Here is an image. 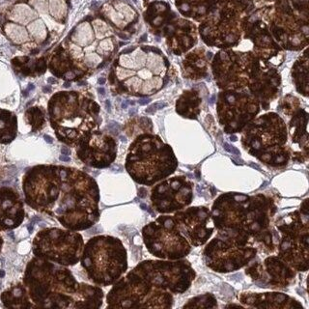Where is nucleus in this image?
I'll use <instances>...</instances> for the list:
<instances>
[{
	"mask_svg": "<svg viewBox=\"0 0 309 309\" xmlns=\"http://www.w3.org/2000/svg\"><path fill=\"white\" fill-rule=\"evenodd\" d=\"M98 91H99V93H100V94H102V95H104V94H105V90H104V87H100V88H99V89H98Z\"/></svg>",
	"mask_w": 309,
	"mask_h": 309,
	"instance_id": "nucleus-27",
	"label": "nucleus"
},
{
	"mask_svg": "<svg viewBox=\"0 0 309 309\" xmlns=\"http://www.w3.org/2000/svg\"><path fill=\"white\" fill-rule=\"evenodd\" d=\"M151 102V99H140L139 100H138V103H139V104L140 105H145V104H149Z\"/></svg>",
	"mask_w": 309,
	"mask_h": 309,
	"instance_id": "nucleus-22",
	"label": "nucleus"
},
{
	"mask_svg": "<svg viewBox=\"0 0 309 309\" xmlns=\"http://www.w3.org/2000/svg\"><path fill=\"white\" fill-rule=\"evenodd\" d=\"M98 82H99V84H100V85H102V84H104L105 79H104V78H100V79L98 80Z\"/></svg>",
	"mask_w": 309,
	"mask_h": 309,
	"instance_id": "nucleus-28",
	"label": "nucleus"
},
{
	"mask_svg": "<svg viewBox=\"0 0 309 309\" xmlns=\"http://www.w3.org/2000/svg\"><path fill=\"white\" fill-rule=\"evenodd\" d=\"M77 154L78 159L91 167L105 168L116 159L117 144L110 135L94 130L80 140Z\"/></svg>",
	"mask_w": 309,
	"mask_h": 309,
	"instance_id": "nucleus-13",
	"label": "nucleus"
},
{
	"mask_svg": "<svg viewBox=\"0 0 309 309\" xmlns=\"http://www.w3.org/2000/svg\"><path fill=\"white\" fill-rule=\"evenodd\" d=\"M223 147H224V149H225L227 152H229V153H232V154H234V155H237V156L241 155L240 151L238 150V149L236 148V147L232 146V145H230V144L224 143V144H223Z\"/></svg>",
	"mask_w": 309,
	"mask_h": 309,
	"instance_id": "nucleus-21",
	"label": "nucleus"
},
{
	"mask_svg": "<svg viewBox=\"0 0 309 309\" xmlns=\"http://www.w3.org/2000/svg\"><path fill=\"white\" fill-rule=\"evenodd\" d=\"M80 263L91 281L100 286H109L127 271V250L117 238L96 236L83 246Z\"/></svg>",
	"mask_w": 309,
	"mask_h": 309,
	"instance_id": "nucleus-6",
	"label": "nucleus"
},
{
	"mask_svg": "<svg viewBox=\"0 0 309 309\" xmlns=\"http://www.w3.org/2000/svg\"><path fill=\"white\" fill-rule=\"evenodd\" d=\"M148 251L160 259L179 260L190 252V245L179 230L173 216L161 215L142 229Z\"/></svg>",
	"mask_w": 309,
	"mask_h": 309,
	"instance_id": "nucleus-8",
	"label": "nucleus"
},
{
	"mask_svg": "<svg viewBox=\"0 0 309 309\" xmlns=\"http://www.w3.org/2000/svg\"><path fill=\"white\" fill-rule=\"evenodd\" d=\"M22 283L36 308H100L104 300L102 289L79 283L66 266L35 256Z\"/></svg>",
	"mask_w": 309,
	"mask_h": 309,
	"instance_id": "nucleus-3",
	"label": "nucleus"
},
{
	"mask_svg": "<svg viewBox=\"0 0 309 309\" xmlns=\"http://www.w3.org/2000/svg\"><path fill=\"white\" fill-rule=\"evenodd\" d=\"M178 160L172 148L158 135L140 134L130 144L126 169L139 185L153 186L174 173Z\"/></svg>",
	"mask_w": 309,
	"mask_h": 309,
	"instance_id": "nucleus-5",
	"label": "nucleus"
},
{
	"mask_svg": "<svg viewBox=\"0 0 309 309\" xmlns=\"http://www.w3.org/2000/svg\"><path fill=\"white\" fill-rule=\"evenodd\" d=\"M217 110L227 133L241 130L259 111L256 100L245 93L226 91L220 94Z\"/></svg>",
	"mask_w": 309,
	"mask_h": 309,
	"instance_id": "nucleus-11",
	"label": "nucleus"
},
{
	"mask_svg": "<svg viewBox=\"0 0 309 309\" xmlns=\"http://www.w3.org/2000/svg\"><path fill=\"white\" fill-rule=\"evenodd\" d=\"M242 302L253 307H301V305L297 303L295 300L283 294L277 293H266L258 295H242Z\"/></svg>",
	"mask_w": 309,
	"mask_h": 309,
	"instance_id": "nucleus-17",
	"label": "nucleus"
},
{
	"mask_svg": "<svg viewBox=\"0 0 309 309\" xmlns=\"http://www.w3.org/2000/svg\"><path fill=\"white\" fill-rule=\"evenodd\" d=\"M287 139V130L282 119L270 113L257 119L244 135V140L252 154L263 155L261 159L271 164H281L287 161L286 154L275 153V148L283 145Z\"/></svg>",
	"mask_w": 309,
	"mask_h": 309,
	"instance_id": "nucleus-9",
	"label": "nucleus"
},
{
	"mask_svg": "<svg viewBox=\"0 0 309 309\" xmlns=\"http://www.w3.org/2000/svg\"><path fill=\"white\" fill-rule=\"evenodd\" d=\"M25 119H26L27 123L32 127L33 131L41 130L45 122L44 110L42 107H38V106L28 108L25 112Z\"/></svg>",
	"mask_w": 309,
	"mask_h": 309,
	"instance_id": "nucleus-20",
	"label": "nucleus"
},
{
	"mask_svg": "<svg viewBox=\"0 0 309 309\" xmlns=\"http://www.w3.org/2000/svg\"><path fill=\"white\" fill-rule=\"evenodd\" d=\"M48 110L57 138L72 147L100 126L99 104L77 91L55 93L48 100Z\"/></svg>",
	"mask_w": 309,
	"mask_h": 309,
	"instance_id": "nucleus-4",
	"label": "nucleus"
},
{
	"mask_svg": "<svg viewBox=\"0 0 309 309\" xmlns=\"http://www.w3.org/2000/svg\"><path fill=\"white\" fill-rule=\"evenodd\" d=\"M44 138L45 139V141H47L48 143H52V142H53L52 138L50 137V136H48V135H44Z\"/></svg>",
	"mask_w": 309,
	"mask_h": 309,
	"instance_id": "nucleus-25",
	"label": "nucleus"
},
{
	"mask_svg": "<svg viewBox=\"0 0 309 309\" xmlns=\"http://www.w3.org/2000/svg\"><path fill=\"white\" fill-rule=\"evenodd\" d=\"M195 272L186 261L141 262L114 283L106 297L111 308H169L172 294L189 288Z\"/></svg>",
	"mask_w": 309,
	"mask_h": 309,
	"instance_id": "nucleus-2",
	"label": "nucleus"
},
{
	"mask_svg": "<svg viewBox=\"0 0 309 309\" xmlns=\"http://www.w3.org/2000/svg\"><path fill=\"white\" fill-rule=\"evenodd\" d=\"M230 138H231V140H233V141H236V140H237V137H236L235 135H232Z\"/></svg>",
	"mask_w": 309,
	"mask_h": 309,
	"instance_id": "nucleus-31",
	"label": "nucleus"
},
{
	"mask_svg": "<svg viewBox=\"0 0 309 309\" xmlns=\"http://www.w3.org/2000/svg\"><path fill=\"white\" fill-rule=\"evenodd\" d=\"M83 246V238L79 233L52 227L37 233L32 242V252L35 257L67 267L79 262Z\"/></svg>",
	"mask_w": 309,
	"mask_h": 309,
	"instance_id": "nucleus-7",
	"label": "nucleus"
},
{
	"mask_svg": "<svg viewBox=\"0 0 309 309\" xmlns=\"http://www.w3.org/2000/svg\"><path fill=\"white\" fill-rule=\"evenodd\" d=\"M105 104H106V108H107L108 110L110 109V102L109 100H106L105 102Z\"/></svg>",
	"mask_w": 309,
	"mask_h": 309,
	"instance_id": "nucleus-29",
	"label": "nucleus"
},
{
	"mask_svg": "<svg viewBox=\"0 0 309 309\" xmlns=\"http://www.w3.org/2000/svg\"><path fill=\"white\" fill-rule=\"evenodd\" d=\"M24 201L56 219L66 229L82 231L100 219V190L87 173L61 165H36L22 179Z\"/></svg>",
	"mask_w": 309,
	"mask_h": 309,
	"instance_id": "nucleus-1",
	"label": "nucleus"
},
{
	"mask_svg": "<svg viewBox=\"0 0 309 309\" xmlns=\"http://www.w3.org/2000/svg\"><path fill=\"white\" fill-rule=\"evenodd\" d=\"M48 81L49 83H55V82H56V80H54L53 78H48Z\"/></svg>",
	"mask_w": 309,
	"mask_h": 309,
	"instance_id": "nucleus-30",
	"label": "nucleus"
},
{
	"mask_svg": "<svg viewBox=\"0 0 309 309\" xmlns=\"http://www.w3.org/2000/svg\"><path fill=\"white\" fill-rule=\"evenodd\" d=\"M70 86V82H65L64 83V87H69Z\"/></svg>",
	"mask_w": 309,
	"mask_h": 309,
	"instance_id": "nucleus-32",
	"label": "nucleus"
},
{
	"mask_svg": "<svg viewBox=\"0 0 309 309\" xmlns=\"http://www.w3.org/2000/svg\"><path fill=\"white\" fill-rule=\"evenodd\" d=\"M18 118L10 110L0 108V143L9 144L17 137Z\"/></svg>",
	"mask_w": 309,
	"mask_h": 309,
	"instance_id": "nucleus-19",
	"label": "nucleus"
},
{
	"mask_svg": "<svg viewBox=\"0 0 309 309\" xmlns=\"http://www.w3.org/2000/svg\"><path fill=\"white\" fill-rule=\"evenodd\" d=\"M59 159H60V160H61V161H67V163H69V161L71 160V159L69 158V156H65V155H63V156H60V158H59Z\"/></svg>",
	"mask_w": 309,
	"mask_h": 309,
	"instance_id": "nucleus-24",
	"label": "nucleus"
},
{
	"mask_svg": "<svg viewBox=\"0 0 309 309\" xmlns=\"http://www.w3.org/2000/svg\"><path fill=\"white\" fill-rule=\"evenodd\" d=\"M192 186L185 177H174L156 185L151 201L156 212L168 214L184 209L192 200Z\"/></svg>",
	"mask_w": 309,
	"mask_h": 309,
	"instance_id": "nucleus-12",
	"label": "nucleus"
},
{
	"mask_svg": "<svg viewBox=\"0 0 309 309\" xmlns=\"http://www.w3.org/2000/svg\"><path fill=\"white\" fill-rule=\"evenodd\" d=\"M25 216L21 195L12 187L0 186V231L13 230L21 225Z\"/></svg>",
	"mask_w": 309,
	"mask_h": 309,
	"instance_id": "nucleus-15",
	"label": "nucleus"
},
{
	"mask_svg": "<svg viewBox=\"0 0 309 309\" xmlns=\"http://www.w3.org/2000/svg\"><path fill=\"white\" fill-rule=\"evenodd\" d=\"M1 301L7 308H36L30 300L23 283L11 286L1 294Z\"/></svg>",
	"mask_w": 309,
	"mask_h": 309,
	"instance_id": "nucleus-18",
	"label": "nucleus"
},
{
	"mask_svg": "<svg viewBox=\"0 0 309 309\" xmlns=\"http://www.w3.org/2000/svg\"><path fill=\"white\" fill-rule=\"evenodd\" d=\"M255 254L256 249L253 247L215 238L207 245L204 257L207 265L214 271L228 272L245 266Z\"/></svg>",
	"mask_w": 309,
	"mask_h": 309,
	"instance_id": "nucleus-10",
	"label": "nucleus"
},
{
	"mask_svg": "<svg viewBox=\"0 0 309 309\" xmlns=\"http://www.w3.org/2000/svg\"><path fill=\"white\" fill-rule=\"evenodd\" d=\"M3 244H4L3 238H2V236H1V235H0V252H1V250H2V246H3Z\"/></svg>",
	"mask_w": 309,
	"mask_h": 309,
	"instance_id": "nucleus-26",
	"label": "nucleus"
},
{
	"mask_svg": "<svg viewBox=\"0 0 309 309\" xmlns=\"http://www.w3.org/2000/svg\"><path fill=\"white\" fill-rule=\"evenodd\" d=\"M127 106H128V104H127V103H124V104H122V107H123V108H126Z\"/></svg>",
	"mask_w": 309,
	"mask_h": 309,
	"instance_id": "nucleus-33",
	"label": "nucleus"
},
{
	"mask_svg": "<svg viewBox=\"0 0 309 309\" xmlns=\"http://www.w3.org/2000/svg\"><path fill=\"white\" fill-rule=\"evenodd\" d=\"M280 257L297 270L308 268V234L284 237L280 244Z\"/></svg>",
	"mask_w": 309,
	"mask_h": 309,
	"instance_id": "nucleus-16",
	"label": "nucleus"
},
{
	"mask_svg": "<svg viewBox=\"0 0 309 309\" xmlns=\"http://www.w3.org/2000/svg\"><path fill=\"white\" fill-rule=\"evenodd\" d=\"M179 230L192 245H204L214 231L209 210L205 207L189 208L174 215Z\"/></svg>",
	"mask_w": 309,
	"mask_h": 309,
	"instance_id": "nucleus-14",
	"label": "nucleus"
},
{
	"mask_svg": "<svg viewBox=\"0 0 309 309\" xmlns=\"http://www.w3.org/2000/svg\"><path fill=\"white\" fill-rule=\"evenodd\" d=\"M61 152H62V154L65 155V156H69L71 154V151L68 148H66V147H64V148L61 149Z\"/></svg>",
	"mask_w": 309,
	"mask_h": 309,
	"instance_id": "nucleus-23",
	"label": "nucleus"
}]
</instances>
